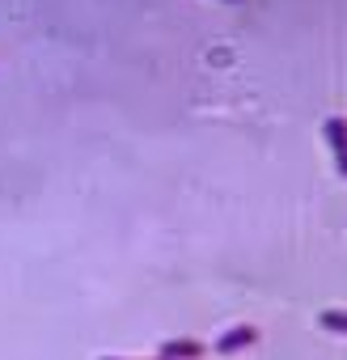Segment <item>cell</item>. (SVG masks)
Here are the masks:
<instances>
[{"mask_svg":"<svg viewBox=\"0 0 347 360\" xmlns=\"http://www.w3.org/2000/svg\"><path fill=\"white\" fill-rule=\"evenodd\" d=\"M317 326L347 339V309H322V314H317Z\"/></svg>","mask_w":347,"mask_h":360,"instance_id":"4","label":"cell"},{"mask_svg":"<svg viewBox=\"0 0 347 360\" xmlns=\"http://www.w3.org/2000/svg\"><path fill=\"white\" fill-rule=\"evenodd\" d=\"M157 356L161 360H199L204 356V339H165Z\"/></svg>","mask_w":347,"mask_h":360,"instance_id":"2","label":"cell"},{"mask_svg":"<svg viewBox=\"0 0 347 360\" xmlns=\"http://www.w3.org/2000/svg\"><path fill=\"white\" fill-rule=\"evenodd\" d=\"M225 5H237V0H225Z\"/></svg>","mask_w":347,"mask_h":360,"instance_id":"7","label":"cell"},{"mask_svg":"<svg viewBox=\"0 0 347 360\" xmlns=\"http://www.w3.org/2000/svg\"><path fill=\"white\" fill-rule=\"evenodd\" d=\"M258 343V326H229L212 347L221 352V356H233V352H246V347H254Z\"/></svg>","mask_w":347,"mask_h":360,"instance_id":"1","label":"cell"},{"mask_svg":"<svg viewBox=\"0 0 347 360\" xmlns=\"http://www.w3.org/2000/svg\"><path fill=\"white\" fill-rule=\"evenodd\" d=\"M322 140L330 144V153H343V148H347V115L322 119Z\"/></svg>","mask_w":347,"mask_h":360,"instance_id":"3","label":"cell"},{"mask_svg":"<svg viewBox=\"0 0 347 360\" xmlns=\"http://www.w3.org/2000/svg\"><path fill=\"white\" fill-rule=\"evenodd\" d=\"M334 169H339V178H347V148L334 153Z\"/></svg>","mask_w":347,"mask_h":360,"instance_id":"5","label":"cell"},{"mask_svg":"<svg viewBox=\"0 0 347 360\" xmlns=\"http://www.w3.org/2000/svg\"><path fill=\"white\" fill-rule=\"evenodd\" d=\"M106 360H119V356H106ZM157 360H161V356H157Z\"/></svg>","mask_w":347,"mask_h":360,"instance_id":"6","label":"cell"}]
</instances>
